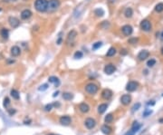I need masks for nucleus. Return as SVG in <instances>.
<instances>
[{
  "mask_svg": "<svg viewBox=\"0 0 163 135\" xmlns=\"http://www.w3.org/2000/svg\"><path fill=\"white\" fill-rule=\"evenodd\" d=\"M53 106H54V104H52V103H50V104L45 105V107H44V110H45L46 111H50L51 110L53 109Z\"/></svg>",
  "mask_w": 163,
  "mask_h": 135,
  "instance_id": "58836bf2",
  "label": "nucleus"
},
{
  "mask_svg": "<svg viewBox=\"0 0 163 135\" xmlns=\"http://www.w3.org/2000/svg\"><path fill=\"white\" fill-rule=\"evenodd\" d=\"M83 52H81V51H76L74 55V57L75 59H81V58H83Z\"/></svg>",
  "mask_w": 163,
  "mask_h": 135,
  "instance_id": "2f4dec72",
  "label": "nucleus"
},
{
  "mask_svg": "<svg viewBox=\"0 0 163 135\" xmlns=\"http://www.w3.org/2000/svg\"><path fill=\"white\" fill-rule=\"evenodd\" d=\"M151 113H152L151 110H146V111L143 112V116H144V117H148V116L150 115Z\"/></svg>",
  "mask_w": 163,
  "mask_h": 135,
  "instance_id": "ea45409f",
  "label": "nucleus"
},
{
  "mask_svg": "<svg viewBox=\"0 0 163 135\" xmlns=\"http://www.w3.org/2000/svg\"><path fill=\"white\" fill-rule=\"evenodd\" d=\"M48 135H58V134H54V133H50V134H48Z\"/></svg>",
  "mask_w": 163,
  "mask_h": 135,
  "instance_id": "de8ad7c7",
  "label": "nucleus"
},
{
  "mask_svg": "<svg viewBox=\"0 0 163 135\" xmlns=\"http://www.w3.org/2000/svg\"><path fill=\"white\" fill-rule=\"evenodd\" d=\"M31 16H32V12H31V10H29V9H24V10L21 12V18L23 20L29 19Z\"/></svg>",
  "mask_w": 163,
  "mask_h": 135,
  "instance_id": "4468645a",
  "label": "nucleus"
},
{
  "mask_svg": "<svg viewBox=\"0 0 163 135\" xmlns=\"http://www.w3.org/2000/svg\"><path fill=\"white\" fill-rule=\"evenodd\" d=\"M0 12H1V8H0Z\"/></svg>",
  "mask_w": 163,
  "mask_h": 135,
  "instance_id": "3c124183",
  "label": "nucleus"
},
{
  "mask_svg": "<svg viewBox=\"0 0 163 135\" xmlns=\"http://www.w3.org/2000/svg\"><path fill=\"white\" fill-rule=\"evenodd\" d=\"M159 122H163V119H160V120H159Z\"/></svg>",
  "mask_w": 163,
  "mask_h": 135,
  "instance_id": "09e8293b",
  "label": "nucleus"
},
{
  "mask_svg": "<svg viewBox=\"0 0 163 135\" xmlns=\"http://www.w3.org/2000/svg\"><path fill=\"white\" fill-rule=\"evenodd\" d=\"M10 94H11V96H12L14 99H15V100H18V99L20 98V94H19V93H18V91H16V90H15V89L11 90Z\"/></svg>",
  "mask_w": 163,
  "mask_h": 135,
  "instance_id": "bb28decb",
  "label": "nucleus"
},
{
  "mask_svg": "<svg viewBox=\"0 0 163 135\" xmlns=\"http://www.w3.org/2000/svg\"><path fill=\"white\" fill-rule=\"evenodd\" d=\"M8 23L13 28H16V27L19 26V25H20L19 19L15 17V16H10V17L8 18Z\"/></svg>",
  "mask_w": 163,
  "mask_h": 135,
  "instance_id": "9d476101",
  "label": "nucleus"
},
{
  "mask_svg": "<svg viewBox=\"0 0 163 135\" xmlns=\"http://www.w3.org/2000/svg\"><path fill=\"white\" fill-rule=\"evenodd\" d=\"M141 128V124H139L138 122H134L132 124V126H131V130H132L134 132H137Z\"/></svg>",
  "mask_w": 163,
  "mask_h": 135,
  "instance_id": "393cba45",
  "label": "nucleus"
},
{
  "mask_svg": "<svg viewBox=\"0 0 163 135\" xmlns=\"http://www.w3.org/2000/svg\"><path fill=\"white\" fill-rule=\"evenodd\" d=\"M9 104H10V100H9V98L6 97V98L4 99V107L5 108H7V107L9 106Z\"/></svg>",
  "mask_w": 163,
  "mask_h": 135,
  "instance_id": "c9c22d12",
  "label": "nucleus"
},
{
  "mask_svg": "<svg viewBox=\"0 0 163 135\" xmlns=\"http://www.w3.org/2000/svg\"><path fill=\"white\" fill-rule=\"evenodd\" d=\"M116 48L115 47H110L109 48V50L107 51V53H106V56H108V57H112V56H114V55H116Z\"/></svg>",
  "mask_w": 163,
  "mask_h": 135,
  "instance_id": "aec40b11",
  "label": "nucleus"
},
{
  "mask_svg": "<svg viewBox=\"0 0 163 135\" xmlns=\"http://www.w3.org/2000/svg\"><path fill=\"white\" fill-rule=\"evenodd\" d=\"M0 35H1V36H2L4 39H7L9 36V31L7 30V28H2L1 31H0Z\"/></svg>",
  "mask_w": 163,
  "mask_h": 135,
  "instance_id": "5701e85b",
  "label": "nucleus"
},
{
  "mask_svg": "<svg viewBox=\"0 0 163 135\" xmlns=\"http://www.w3.org/2000/svg\"><path fill=\"white\" fill-rule=\"evenodd\" d=\"M61 5L60 0H49L48 1V9L51 11H54L56 10Z\"/></svg>",
  "mask_w": 163,
  "mask_h": 135,
  "instance_id": "423d86ee",
  "label": "nucleus"
},
{
  "mask_svg": "<svg viewBox=\"0 0 163 135\" xmlns=\"http://www.w3.org/2000/svg\"><path fill=\"white\" fill-rule=\"evenodd\" d=\"M154 9L157 13H161V12H163V3L162 2L158 3V4L155 6Z\"/></svg>",
  "mask_w": 163,
  "mask_h": 135,
  "instance_id": "a878e982",
  "label": "nucleus"
},
{
  "mask_svg": "<svg viewBox=\"0 0 163 135\" xmlns=\"http://www.w3.org/2000/svg\"><path fill=\"white\" fill-rule=\"evenodd\" d=\"M54 106L59 107V106H60V103H56V102H54Z\"/></svg>",
  "mask_w": 163,
  "mask_h": 135,
  "instance_id": "a18cd8bd",
  "label": "nucleus"
},
{
  "mask_svg": "<svg viewBox=\"0 0 163 135\" xmlns=\"http://www.w3.org/2000/svg\"><path fill=\"white\" fill-rule=\"evenodd\" d=\"M155 64H156V60L153 58H150V60H148V62H147V66H148V67H153Z\"/></svg>",
  "mask_w": 163,
  "mask_h": 135,
  "instance_id": "7c9ffc66",
  "label": "nucleus"
},
{
  "mask_svg": "<svg viewBox=\"0 0 163 135\" xmlns=\"http://www.w3.org/2000/svg\"><path fill=\"white\" fill-rule=\"evenodd\" d=\"M160 53H161V55H163V47H162V48H161V49H160Z\"/></svg>",
  "mask_w": 163,
  "mask_h": 135,
  "instance_id": "49530a36",
  "label": "nucleus"
},
{
  "mask_svg": "<svg viewBox=\"0 0 163 135\" xmlns=\"http://www.w3.org/2000/svg\"><path fill=\"white\" fill-rule=\"evenodd\" d=\"M48 87H49V85H48L47 83H44V84L41 85V86L38 88V90H39V91H41V92H43V91H45V90H47Z\"/></svg>",
  "mask_w": 163,
  "mask_h": 135,
  "instance_id": "72a5a7b5",
  "label": "nucleus"
},
{
  "mask_svg": "<svg viewBox=\"0 0 163 135\" xmlns=\"http://www.w3.org/2000/svg\"><path fill=\"white\" fill-rule=\"evenodd\" d=\"M104 121H105V122H106V123H110V122H111L113 121V115L111 114V113H109V114H107V115L105 116Z\"/></svg>",
  "mask_w": 163,
  "mask_h": 135,
  "instance_id": "c756f323",
  "label": "nucleus"
},
{
  "mask_svg": "<svg viewBox=\"0 0 163 135\" xmlns=\"http://www.w3.org/2000/svg\"><path fill=\"white\" fill-rule=\"evenodd\" d=\"M162 96H163V94H162Z\"/></svg>",
  "mask_w": 163,
  "mask_h": 135,
  "instance_id": "864d4df0",
  "label": "nucleus"
},
{
  "mask_svg": "<svg viewBox=\"0 0 163 135\" xmlns=\"http://www.w3.org/2000/svg\"><path fill=\"white\" fill-rule=\"evenodd\" d=\"M149 56H150V52L148 50H141L138 54L137 58L139 61H145L146 59L149 58Z\"/></svg>",
  "mask_w": 163,
  "mask_h": 135,
  "instance_id": "1a4fd4ad",
  "label": "nucleus"
},
{
  "mask_svg": "<svg viewBox=\"0 0 163 135\" xmlns=\"http://www.w3.org/2000/svg\"><path fill=\"white\" fill-rule=\"evenodd\" d=\"M85 126H86L87 129H89V130H91V129H94L96 125V122L94 119L92 118H87L86 120H85Z\"/></svg>",
  "mask_w": 163,
  "mask_h": 135,
  "instance_id": "9b49d317",
  "label": "nucleus"
},
{
  "mask_svg": "<svg viewBox=\"0 0 163 135\" xmlns=\"http://www.w3.org/2000/svg\"><path fill=\"white\" fill-rule=\"evenodd\" d=\"M59 122H60V123H61L62 125H64V126H68V125H70L71 122H72V119H71V117H70V116H67V115L62 116V117L60 118Z\"/></svg>",
  "mask_w": 163,
  "mask_h": 135,
  "instance_id": "f8f14e48",
  "label": "nucleus"
},
{
  "mask_svg": "<svg viewBox=\"0 0 163 135\" xmlns=\"http://www.w3.org/2000/svg\"><path fill=\"white\" fill-rule=\"evenodd\" d=\"M8 112L10 115H13L14 113H15V110H12V109H8Z\"/></svg>",
  "mask_w": 163,
  "mask_h": 135,
  "instance_id": "37998d69",
  "label": "nucleus"
},
{
  "mask_svg": "<svg viewBox=\"0 0 163 135\" xmlns=\"http://www.w3.org/2000/svg\"><path fill=\"white\" fill-rule=\"evenodd\" d=\"M63 98L64 99L65 101H70L74 98V95H73V94H71V93H63Z\"/></svg>",
  "mask_w": 163,
  "mask_h": 135,
  "instance_id": "cd10ccee",
  "label": "nucleus"
},
{
  "mask_svg": "<svg viewBox=\"0 0 163 135\" xmlns=\"http://www.w3.org/2000/svg\"><path fill=\"white\" fill-rule=\"evenodd\" d=\"M62 35H63V33H59L58 35V39L56 40V44H58V46H60V44H62V41H63V37H62Z\"/></svg>",
  "mask_w": 163,
  "mask_h": 135,
  "instance_id": "f704fd0d",
  "label": "nucleus"
},
{
  "mask_svg": "<svg viewBox=\"0 0 163 135\" xmlns=\"http://www.w3.org/2000/svg\"><path fill=\"white\" fill-rule=\"evenodd\" d=\"M122 33L125 36H130L131 35V34L133 33V28L132 26L130 25H124L123 26H122Z\"/></svg>",
  "mask_w": 163,
  "mask_h": 135,
  "instance_id": "0eeeda50",
  "label": "nucleus"
},
{
  "mask_svg": "<svg viewBox=\"0 0 163 135\" xmlns=\"http://www.w3.org/2000/svg\"><path fill=\"white\" fill-rule=\"evenodd\" d=\"M13 1H16V0H13Z\"/></svg>",
  "mask_w": 163,
  "mask_h": 135,
  "instance_id": "603ef678",
  "label": "nucleus"
},
{
  "mask_svg": "<svg viewBox=\"0 0 163 135\" xmlns=\"http://www.w3.org/2000/svg\"><path fill=\"white\" fill-rule=\"evenodd\" d=\"M35 8L36 11L43 13L48 10V0H35Z\"/></svg>",
  "mask_w": 163,
  "mask_h": 135,
  "instance_id": "f257e3e1",
  "label": "nucleus"
},
{
  "mask_svg": "<svg viewBox=\"0 0 163 135\" xmlns=\"http://www.w3.org/2000/svg\"><path fill=\"white\" fill-rule=\"evenodd\" d=\"M138 42H139V38L138 37H130L128 40V43L130 44H136Z\"/></svg>",
  "mask_w": 163,
  "mask_h": 135,
  "instance_id": "c85d7f7f",
  "label": "nucleus"
},
{
  "mask_svg": "<svg viewBox=\"0 0 163 135\" xmlns=\"http://www.w3.org/2000/svg\"><path fill=\"white\" fill-rule=\"evenodd\" d=\"M78 108H79V110H80V111H82L83 113H87L90 111V106L87 104V103H85V102L80 103Z\"/></svg>",
  "mask_w": 163,
  "mask_h": 135,
  "instance_id": "dca6fc26",
  "label": "nucleus"
},
{
  "mask_svg": "<svg viewBox=\"0 0 163 135\" xmlns=\"http://www.w3.org/2000/svg\"><path fill=\"white\" fill-rule=\"evenodd\" d=\"M77 35H78V34H77L76 30H74V29L71 30L69 33H68V35H67V38H66V43H67V44H73V43L74 42V40L76 39Z\"/></svg>",
  "mask_w": 163,
  "mask_h": 135,
  "instance_id": "39448f33",
  "label": "nucleus"
},
{
  "mask_svg": "<svg viewBox=\"0 0 163 135\" xmlns=\"http://www.w3.org/2000/svg\"><path fill=\"white\" fill-rule=\"evenodd\" d=\"M103 71H104V73L106 74L111 75V74H112L113 73L116 71V67L114 64H112V63H108V64H106V65L104 66Z\"/></svg>",
  "mask_w": 163,
  "mask_h": 135,
  "instance_id": "6e6552de",
  "label": "nucleus"
},
{
  "mask_svg": "<svg viewBox=\"0 0 163 135\" xmlns=\"http://www.w3.org/2000/svg\"><path fill=\"white\" fill-rule=\"evenodd\" d=\"M161 37L163 38V31H162V33H161Z\"/></svg>",
  "mask_w": 163,
  "mask_h": 135,
  "instance_id": "8fccbe9b",
  "label": "nucleus"
},
{
  "mask_svg": "<svg viewBox=\"0 0 163 135\" xmlns=\"http://www.w3.org/2000/svg\"><path fill=\"white\" fill-rule=\"evenodd\" d=\"M107 108H108V105L106 103H102V104H100L99 107H98V112L100 113V114H102V113L105 112Z\"/></svg>",
  "mask_w": 163,
  "mask_h": 135,
  "instance_id": "412c9836",
  "label": "nucleus"
},
{
  "mask_svg": "<svg viewBox=\"0 0 163 135\" xmlns=\"http://www.w3.org/2000/svg\"><path fill=\"white\" fill-rule=\"evenodd\" d=\"M48 81H49V83H54L55 86H58V85L60 84V81H59V79L57 78L56 76H50L48 78Z\"/></svg>",
  "mask_w": 163,
  "mask_h": 135,
  "instance_id": "4be33fe9",
  "label": "nucleus"
},
{
  "mask_svg": "<svg viewBox=\"0 0 163 135\" xmlns=\"http://www.w3.org/2000/svg\"><path fill=\"white\" fill-rule=\"evenodd\" d=\"M94 13L96 16H98V17H102V16L104 15V10L102 8H96L95 10H94Z\"/></svg>",
  "mask_w": 163,
  "mask_h": 135,
  "instance_id": "b1692460",
  "label": "nucleus"
},
{
  "mask_svg": "<svg viewBox=\"0 0 163 135\" xmlns=\"http://www.w3.org/2000/svg\"><path fill=\"white\" fill-rule=\"evenodd\" d=\"M101 26H102V27H103V28H107V27H109V26H110V24H109L108 21H103V22L101 24Z\"/></svg>",
  "mask_w": 163,
  "mask_h": 135,
  "instance_id": "4c0bfd02",
  "label": "nucleus"
},
{
  "mask_svg": "<svg viewBox=\"0 0 163 135\" xmlns=\"http://www.w3.org/2000/svg\"><path fill=\"white\" fill-rule=\"evenodd\" d=\"M112 96V92L110 89H104L102 92V97L105 100H109V99L111 98Z\"/></svg>",
  "mask_w": 163,
  "mask_h": 135,
  "instance_id": "2eb2a0df",
  "label": "nucleus"
},
{
  "mask_svg": "<svg viewBox=\"0 0 163 135\" xmlns=\"http://www.w3.org/2000/svg\"><path fill=\"white\" fill-rule=\"evenodd\" d=\"M84 89L86 93H88L89 94H95L98 92V85L94 83H90L85 85Z\"/></svg>",
  "mask_w": 163,
  "mask_h": 135,
  "instance_id": "7ed1b4c3",
  "label": "nucleus"
},
{
  "mask_svg": "<svg viewBox=\"0 0 163 135\" xmlns=\"http://www.w3.org/2000/svg\"><path fill=\"white\" fill-rule=\"evenodd\" d=\"M139 108H141V103H139V102H138V103L134 104V106L132 107V111H138V110H139Z\"/></svg>",
  "mask_w": 163,
  "mask_h": 135,
  "instance_id": "e433bc0d",
  "label": "nucleus"
},
{
  "mask_svg": "<svg viewBox=\"0 0 163 135\" xmlns=\"http://www.w3.org/2000/svg\"><path fill=\"white\" fill-rule=\"evenodd\" d=\"M139 27H141V30L144 31V32H150V31H151L152 26H151V23H150V20L143 19L141 22V24H139Z\"/></svg>",
  "mask_w": 163,
  "mask_h": 135,
  "instance_id": "f03ea898",
  "label": "nucleus"
},
{
  "mask_svg": "<svg viewBox=\"0 0 163 135\" xmlns=\"http://www.w3.org/2000/svg\"><path fill=\"white\" fill-rule=\"evenodd\" d=\"M102 46V42H96V43H94V44H92V50H97V49H99Z\"/></svg>",
  "mask_w": 163,
  "mask_h": 135,
  "instance_id": "473e14b6",
  "label": "nucleus"
},
{
  "mask_svg": "<svg viewBox=\"0 0 163 135\" xmlns=\"http://www.w3.org/2000/svg\"><path fill=\"white\" fill-rule=\"evenodd\" d=\"M120 54L122 55H126L127 54H128V51L125 49V48H123V49H121V51H120Z\"/></svg>",
  "mask_w": 163,
  "mask_h": 135,
  "instance_id": "a19ab883",
  "label": "nucleus"
},
{
  "mask_svg": "<svg viewBox=\"0 0 163 135\" xmlns=\"http://www.w3.org/2000/svg\"><path fill=\"white\" fill-rule=\"evenodd\" d=\"M58 94H59V92L57 91V92H55V93H54V94H53V96H54V97H55V96H57L58 95Z\"/></svg>",
  "mask_w": 163,
  "mask_h": 135,
  "instance_id": "c03bdc74",
  "label": "nucleus"
},
{
  "mask_svg": "<svg viewBox=\"0 0 163 135\" xmlns=\"http://www.w3.org/2000/svg\"><path fill=\"white\" fill-rule=\"evenodd\" d=\"M138 87H139V83H138V82H135V81H130L126 84V90L129 93L135 92L138 89Z\"/></svg>",
  "mask_w": 163,
  "mask_h": 135,
  "instance_id": "20e7f679",
  "label": "nucleus"
},
{
  "mask_svg": "<svg viewBox=\"0 0 163 135\" xmlns=\"http://www.w3.org/2000/svg\"><path fill=\"white\" fill-rule=\"evenodd\" d=\"M10 53L11 55H13V56H18V55L21 54V49L18 47L17 46H14L11 47V50H10Z\"/></svg>",
  "mask_w": 163,
  "mask_h": 135,
  "instance_id": "f3484780",
  "label": "nucleus"
},
{
  "mask_svg": "<svg viewBox=\"0 0 163 135\" xmlns=\"http://www.w3.org/2000/svg\"><path fill=\"white\" fill-rule=\"evenodd\" d=\"M133 15V10L131 7H127L124 11V16L126 18H130Z\"/></svg>",
  "mask_w": 163,
  "mask_h": 135,
  "instance_id": "6ab92c4d",
  "label": "nucleus"
},
{
  "mask_svg": "<svg viewBox=\"0 0 163 135\" xmlns=\"http://www.w3.org/2000/svg\"><path fill=\"white\" fill-rule=\"evenodd\" d=\"M131 102V96L130 94H123L121 97V102L123 105H129Z\"/></svg>",
  "mask_w": 163,
  "mask_h": 135,
  "instance_id": "ddd939ff",
  "label": "nucleus"
},
{
  "mask_svg": "<svg viewBox=\"0 0 163 135\" xmlns=\"http://www.w3.org/2000/svg\"><path fill=\"white\" fill-rule=\"evenodd\" d=\"M101 131L104 133V134L109 135V134H111V133L112 130H111V127L108 126L107 124H105V125H102V128H101Z\"/></svg>",
  "mask_w": 163,
  "mask_h": 135,
  "instance_id": "a211bd4d",
  "label": "nucleus"
},
{
  "mask_svg": "<svg viewBox=\"0 0 163 135\" xmlns=\"http://www.w3.org/2000/svg\"><path fill=\"white\" fill-rule=\"evenodd\" d=\"M135 133H136V132H134V131H133L132 130L130 129V131H127V132L125 133V134H124V135H135Z\"/></svg>",
  "mask_w": 163,
  "mask_h": 135,
  "instance_id": "79ce46f5",
  "label": "nucleus"
}]
</instances>
